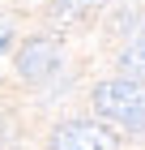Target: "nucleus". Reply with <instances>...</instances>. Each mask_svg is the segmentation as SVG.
Instances as JSON below:
<instances>
[{
	"label": "nucleus",
	"mask_w": 145,
	"mask_h": 150,
	"mask_svg": "<svg viewBox=\"0 0 145 150\" xmlns=\"http://www.w3.org/2000/svg\"><path fill=\"white\" fill-rule=\"evenodd\" d=\"M94 112L115 120V125H128L132 133L145 129V81L137 77H111L94 90Z\"/></svg>",
	"instance_id": "obj_1"
},
{
	"label": "nucleus",
	"mask_w": 145,
	"mask_h": 150,
	"mask_svg": "<svg viewBox=\"0 0 145 150\" xmlns=\"http://www.w3.org/2000/svg\"><path fill=\"white\" fill-rule=\"evenodd\" d=\"M120 69H124V77H137V81H145V26L137 30V39H132V43L124 47Z\"/></svg>",
	"instance_id": "obj_4"
},
{
	"label": "nucleus",
	"mask_w": 145,
	"mask_h": 150,
	"mask_svg": "<svg viewBox=\"0 0 145 150\" xmlns=\"http://www.w3.org/2000/svg\"><path fill=\"white\" fill-rule=\"evenodd\" d=\"M4 43H9V26L0 22V47H4Z\"/></svg>",
	"instance_id": "obj_6"
},
{
	"label": "nucleus",
	"mask_w": 145,
	"mask_h": 150,
	"mask_svg": "<svg viewBox=\"0 0 145 150\" xmlns=\"http://www.w3.org/2000/svg\"><path fill=\"white\" fill-rule=\"evenodd\" d=\"M98 4H102V0H56L51 13H56L60 22H81V17H90Z\"/></svg>",
	"instance_id": "obj_5"
},
{
	"label": "nucleus",
	"mask_w": 145,
	"mask_h": 150,
	"mask_svg": "<svg viewBox=\"0 0 145 150\" xmlns=\"http://www.w3.org/2000/svg\"><path fill=\"white\" fill-rule=\"evenodd\" d=\"M51 150H120V137L94 120H68L51 133Z\"/></svg>",
	"instance_id": "obj_2"
},
{
	"label": "nucleus",
	"mask_w": 145,
	"mask_h": 150,
	"mask_svg": "<svg viewBox=\"0 0 145 150\" xmlns=\"http://www.w3.org/2000/svg\"><path fill=\"white\" fill-rule=\"evenodd\" d=\"M60 69V43L56 39H26L22 52H17V73L26 81H47L51 73Z\"/></svg>",
	"instance_id": "obj_3"
}]
</instances>
